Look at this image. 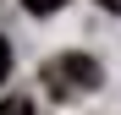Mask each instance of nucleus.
I'll return each instance as SVG.
<instances>
[{
	"label": "nucleus",
	"mask_w": 121,
	"mask_h": 115,
	"mask_svg": "<svg viewBox=\"0 0 121 115\" xmlns=\"http://www.w3.org/2000/svg\"><path fill=\"white\" fill-rule=\"evenodd\" d=\"M99 6H105V11H121V0H99Z\"/></svg>",
	"instance_id": "5"
},
{
	"label": "nucleus",
	"mask_w": 121,
	"mask_h": 115,
	"mask_svg": "<svg viewBox=\"0 0 121 115\" xmlns=\"http://www.w3.org/2000/svg\"><path fill=\"white\" fill-rule=\"evenodd\" d=\"M0 115H33V104H28V99H6V104H0Z\"/></svg>",
	"instance_id": "3"
},
{
	"label": "nucleus",
	"mask_w": 121,
	"mask_h": 115,
	"mask_svg": "<svg viewBox=\"0 0 121 115\" xmlns=\"http://www.w3.org/2000/svg\"><path fill=\"white\" fill-rule=\"evenodd\" d=\"M22 6H28V11H39V16H50V11L66 6V0H22Z\"/></svg>",
	"instance_id": "2"
},
{
	"label": "nucleus",
	"mask_w": 121,
	"mask_h": 115,
	"mask_svg": "<svg viewBox=\"0 0 121 115\" xmlns=\"http://www.w3.org/2000/svg\"><path fill=\"white\" fill-rule=\"evenodd\" d=\"M99 82H105L99 77V60H88V55H55V60H44V88L55 99H83Z\"/></svg>",
	"instance_id": "1"
},
{
	"label": "nucleus",
	"mask_w": 121,
	"mask_h": 115,
	"mask_svg": "<svg viewBox=\"0 0 121 115\" xmlns=\"http://www.w3.org/2000/svg\"><path fill=\"white\" fill-rule=\"evenodd\" d=\"M6 71H11V44L0 38V82H6Z\"/></svg>",
	"instance_id": "4"
}]
</instances>
